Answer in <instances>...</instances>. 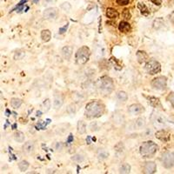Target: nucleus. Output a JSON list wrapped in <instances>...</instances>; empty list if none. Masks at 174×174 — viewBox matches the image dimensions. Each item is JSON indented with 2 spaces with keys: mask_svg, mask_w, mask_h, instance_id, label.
Instances as JSON below:
<instances>
[{
  "mask_svg": "<svg viewBox=\"0 0 174 174\" xmlns=\"http://www.w3.org/2000/svg\"><path fill=\"white\" fill-rule=\"evenodd\" d=\"M158 150V144L156 143H154L153 141L144 142L140 146V148H139L141 156L143 158H152Z\"/></svg>",
  "mask_w": 174,
  "mask_h": 174,
  "instance_id": "3",
  "label": "nucleus"
},
{
  "mask_svg": "<svg viewBox=\"0 0 174 174\" xmlns=\"http://www.w3.org/2000/svg\"><path fill=\"white\" fill-rule=\"evenodd\" d=\"M109 157V152L105 149H100L98 152V158L99 160H105Z\"/></svg>",
  "mask_w": 174,
  "mask_h": 174,
  "instance_id": "27",
  "label": "nucleus"
},
{
  "mask_svg": "<svg viewBox=\"0 0 174 174\" xmlns=\"http://www.w3.org/2000/svg\"><path fill=\"white\" fill-rule=\"evenodd\" d=\"M167 80L164 76H159L155 78L152 81V86L156 90H165L166 88Z\"/></svg>",
  "mask_w": 174,
  "mask_h": 174,
  "instance_id": "8",
  "label": "nucleus"
},
{
  "mask_svg": "<svg viewBox=\"0 0 174 174\" xmlns=\"http://www.w3.org/2000/svg\"><path fill=\"white\" fill-rule=\"evenodd\" d=\"M67 28H68V24H66L65 26H63V27L59 28V34H64V33H65V32L67 31Z\"/></svg>",
  "mask_w": 174,
  "mask_h": 174,
  "instance_id": "39",
  "label": "nucleus"
},
{
  "mask_svg": "<svg viewBox=\"0 0 174 174\" xmlns=\"http://www.w3.org/2000/svg\"><path fill=\"white\" fill-rule=\"evenodd\" d=\"M14 139L18 143H23L24 141V135L21 132H16L14 133Z\"/></svg>",
  "mask_w": 174,
  "mask_h": 174,
  "instance_id": "28",
  "label": "nucleus"
},
{
  "mask_svg": "<svg viewBox=\"0 0 174 174\" xmlns=\"http://www.w3.org/2000/svg\"><path fill=\"white\" fill-rule=\"evenodd\" d=\"M157 138L161 140L162 142H168L170 140V134L165 130H159L155 133Z\"/></svg>",
  "mask_w": 174,
  "mask_h": 174,
  "instance_id": "14",
  "label": "nucleus"
},
{
  "mask_svg": "<svg viewBox=\"0 0 174 174\" xmlns=\"http://www.w3.org/2000/svg\"><path fill=\"white\" fill-rule=\"evenodd\" d=\"M45 5H51V4H54L56 3V0H44Z\"/></svg>",
  "mask_w": 174,
  "mask_h": 174,
  "instance_id": "41",
  "label": "nucleus"
},
{
  "mask_svg": "<svg viewBox=\"0 0 174 174\" xmlns=\"http://www.w3.org/2000/svg\"><path fill=\"white\" fill-rule=\"evenodd\" d=\"M146 125V121L144 118H138L136 120L132 121V129L133 130H142Z\"/></svg>",
  "mask_w": 174,
  "mask_h": 174,
  "instance_id": "13",
  "label": "nucleus"
},
{
  "mask_svg": "<svg viewBox=\"0 0 174 174\" xmlns=\"http://www.w3.org/2000/svg\"><path fill=\"white\" fill-rule=\"evenodd\" d=\"M33 2H34V3H38V0H33Z\"/></svg>",
  "mask_w": 174,
  "mask_h": 174,
  "instance_id": "45",
  "label": "nucleus"
},
{
  "mask_svg": "<svg viewBox=\"0 0 174 174\" xmlns=\"http://www.w3.org/2000/svg\"><path fill=\"white\" fill-rule=\"evenodd\" d=\"M119 30L121 32H128L131 30V25L129 23H127L125 21H122V22H120V24L119 25Z\"/></svg>",
  "mask_w": 174,
  "mask_h": 174,
  "instance_id": "20",
  "label": "nucleus"
},
{
  "mask_svg": "<svg viewBox=\"0 0 174 174\" xmlns=\"http://www.w3.org/2000/svg\"><path fill=\"white\" fill-rule=\"evenodd\" d=\"M168 98H169V101H170L171 105H172V107L174 108V92L171 93Z\"/></svg>",
  "mask_w": 174,
  "mask_h": 174,
  "instance_id": "40",
  "label": "nucleus"
},
{
  "mask_svg": "<svg viewBox=\"0 0 174 174\" xmlns=\"http://www.w3.org/2000/svg\"><path fill=\"white\" fill-rule=\"evenodd\" d=\"M151 121L156 129H163L166 125V119L162 114L158 111H153L151 116Z\"/></svg>",
  "mask_w": 174,
  "mask_h": 174,
  "instance_id": "5",
  "label": "nucleus"
},
{
  "mask_svg": "<svg viewBox=\"0 0 174 174\" xmlns=\"http://www.w3.org/2000/svg\"><path fill=\"white\" fill-rule=\"evenodd\" d=\"M41 38L44 42H48L51 38V33L49 30H43L41 32Z\"/></svg>",
  "mask_w": 174,
  "mask_h": 174,
  "instance_id": "25",
  "label": "nucleus"
},
{
  "mask_svg": "<svg viewBox=\"0 0 174 174\" xmlns=\"http://www.w3.org/2000/svg\"><path fill=\"white\" fill-rule=\"evenodd\" d=\"M61 8L65 11H66V12H69L70 11V10H71V5L69 4V3H64V4H62L61 5Z\"/></svg>",
  "mask_w": 174,
  "mask_h": 174,
  "instance_id": "35",
  "label": "nucleus"
},
{
  "mask_svg": "<svg viewBox=\"0 0 174 174\" xmlns=\"http://www.w3.org/2000/svg\"><path fill=\"white\" fill-rule=\"evenodd\" d=\"M116 98H117V99L120 102H125L128 98V95L125 92L119 91L117 92V94H116Z\"/></svg>",
  "mask_w": 174,
  "mask_h": 174,
  "instance_id": "24",
  "label": "nucleus"
},
{
  "mask_svg": "<svg viewBox=\"0 0 174 174\" xmlns=\"http://www.w3.org/2000/svg\"><path fill=\"white\" fill-rule=\"evenodd\" d=\"M161 161L164 167L167 169H171L174 167V152H165L162 155Z\"/></svg>",
  "mask_w": 174,
  "mask_h": 174,
  "instance_id": "7",
  "label": "nucleus"
},
{
  "mask_svg": "<svg viewBox=\"0 0 174 174\" xmlns=\"http://www.w3.org/2000/svg\"><path fill=\"white\" fill-rule=\"evenodd\" d=\"M144 70L146 71L147 73L151 74V75H154L158 73L161 71V65L160 64L156 61V60H150L148 61L146 65H144Z\"/></svg>",
  "mask_w": 174,
  "mask_h": 174,
  "instance_id": "6",
  "label": "nucleus"
},
{
  "mask_svg": "<svg viewBox=\"0 0 174 174\" xmlns=\"http://www.w3.org/2000/svg\"><path fill=\"white\" fill-rule=\"evenodd\" d=\"M97 88L100 93L104 95H109L114 89V84L112 79L107 76L102 77L97 83Z\"/></svg>",
  "mask_w": 174,
  "mask_h": 174,
  "instance_id": "2",
  "label": "nucleus"
},
{
  "mask_svg": "<svg viewBox=\"0 0 174 174\" xmlns=\"http://www.w3.org/2000/svg\"><path fill=\"white\" fill-rule=\"evenodd\" d=\"M59 11L56 8H48L44 11V18L46 20H53L57 18Z\"/></svg>",
  "mask_w": 174,
  "mask_h": 174,
  "instance_id": "10",
  "label": "nucleus"
},
{
  "mask_svg": "<svg viewBox=\"0 0 174 174\" xmlns=\"http://www.w3.org/2000/svg\"><path fill=\"white\" fill-rule=\"evenodd\" d=\"M136 56H137V59H138V62L139 64H142L144 62H146V59H148V55L146 51H138L137 53H136Z\"/></svg>",
  "mask_w": 174,
  "mask_h": 174,
  "instance_id": "18",
  "label": "nucleus"
},
{
  "mask_svg": "<svg viewBox=\"0 0 174 174\" xmlns=\"http://www.w3.org/2000/svg\"><path fill=\"white\" fill-rule=\"evenodd\" d=\"M72 141H73V136H72V134H70L69 137H68V138H67V143L71 144Z\"/></svg>",
  "mask_w": 174,
  "mask_h": 174,
  "instance_id": "42",
  "label": "nucleus"
},
{
  "mask_svg": "<svg viewBox=\"0 0 174 174\" xmlns=\"http://www.w3.org/2000/svg\"><path fill=\"white\" fill-rule=\"evenodd\" d=\"M51 106V100H50L49 98L45 99V100L43 102V104H42V109H43V111H45V112L50 110Z\"/></svg>",
  "mask_w": 174,
  "mask_h": 174,
  "instance_id": "31",
  "label": "nucleus"
},
{
  "mask_svg": "<svg viewBox=\"0 0 174 174\" xmlns=\"http://www.w3.org/2000/svg\"><path fill=\"white\" fill-rule=\"evenodd\" d=\"M115 149V152H116V155H117V157H122L125 153V146L124 144L122 142H119V144H117L114 147Z\"/></svg>",
  "mask_w": 174,
  "mask_h": 174,
  "instance_id": "17",
  "label": "nucleus"
},
{
  "mask_svg": "<svg viewBox=\"0 0 174 174\" xmlns=\"http://www.w3.org/2000/svg\"><path fill=\"white\" fill-rule=\"evenodd\" d=\"M66 111H67V112H68L69 115H71V116L73 115V116H74V114L76 113V106H75V105L71 104V105L67 107Z\"/></svg>",
  "mask_w": 174,
  "mask_h": 174,
  "instance_id": "32",
  "label": "nucleus"
},
{
  "mask_svg": "<svg viewBox=\"0 0 174 174\" xmlns=\"http://www.w3.org/2000/svg\"><path fill=\"white\" fill-rule=\"evenodd\" d=\"M90 49L87 46H82L80 47L75 55V59H76V62L78 65H84L85 63L88 62L89 57H90Z\"/></svg>",
  "mask_w": 174,
  "mask_h": 174,
  "instance_id": "4",
  "label": "nucleus"
},
{
  "mask_svg": "<svg viewBox=\"0 0 174 174\" xmlns=\"http://www.w3.org/2000/svg\"><path fill=\"white\" fill-rule=\"evenodd\" d=\"M24 153L29 155V154H32L33 153L34 150H35V144L33 141H28L26 143H24V144L22 147Z\"/></svg>",
  "mask_w": 174,
  "mask_h": 174,
  "instance_id": "11",
  "label": "nucleus"
},
{
  "mask_svg": "<svg viewBox=\"0 0 174 174\" xmlns=\"http://www.w3.org/2000/svg\"><path fill=\"white\" fill-rule=\"evenodd\" d=\"M86 142H87V144H91V137H90V136L87 137V138H86Z\"/></svg>",
  "mask_w": 174,
  "mask_h": 174,
  "instance_id": "43",
  "label": "nucleus"
},
{
  "mask_svg": "<svg viewBox=\"0 0 174 174\" xmlns=\"http://www.w3.org/2000/svg\"><path fill=\"white\" fill-rule=\"evenodd\" d=\"M124 120H125V118L123 114L119 113V112H115L114 115H113V121L114 123L118 124V125H120V124H123L124 123Z\"/></svg>",
  "mask_w": 174,
  "mask_h": 174,
  "instance_id": "21",
  "label": "nucleus"
},
{
  "mask_svg": "<svg viewBox=\"0 0 174 174\" xmlns=\"http://www.w3.org/2000/svg\"><path fill=\"white\" fill-rule=\"evenodd\" d=\"M90 129H91L92 132L98 131V130H99V126H98V125L97 122H92V123H91V125H90Z\"/></svg>",
  "mask_w": 174,
  "mask_h": 174,
  "instance_id": "36",
  "label": "nucleus"
},
{
  "mask_svg": "<svg viewBox=\"0 0 174 174\" xmlns=\"http://www.w3.org/2000/svg\"><path fill=\"white\" fill-rule=\"evenodd\" d=\"M116 2L119 5H126L129 4L130 0H116Z\"/></svg>",
  "mask_w": 174,
  "mask_h": 174,
  "instance_id": "37",
  "label": "nucleus"
},
{
  "mask_svg": "<svg viewBox=\"0 0 174 174\" xmlns=\"http://www.w3.org/2000/svg\"><path fill=\"white\" fill-rule=\"evenodd\" d=\"M119 12L116 11L115 9L112 8H108L106 10V17L111 18V19H116L119 18Z\"/></svg>",
  "mask_w": 174,
  "mask_h": 174,
  "instance_id": "19",
  "label": "nucleus"
},
{
  "mask_svg": "<svg viewBox=\"0 0 174 174\" xmlns=\"http://www.w3.org/2000/svg\"><path fill=\"white\" fill-rule=\"evenodd\" d=\"M146 98L148 99V102L149 104L154 107V108H158L159 106H161V104H160V101L158 98H155V97H146Z\"/></svg>",
  "mask_w": 174,
  "mask_h": 174,
  "instance_id": "22",
  "label": "nucleus"
},
{
  "mask_svg": "<svg viewBox=\"0 0 174 174\" xmlns=\"http://www.w3.org/2000/svg\"><path fill=\"white\" fill-rule=\"evenodd\" d=\"M123 16H124V18H125V19H130V18H131V14H130V12H129V10H127V9L124 10V11H123Z\"/></svg>",
  "mask_w": 174,
  "mask_h": 174,
  "instance_id": "38",
  "label": "nucleus"
},
{
  "mask_svg": "<svg viewBox=\"0 0 174 174\" xmlns=\"http://www.w3.org/2000/svg\"><path fill=\"white\" fill-rule=\"evenodd\" d=\"M157 171V165L154 162H146L144 166V172L146 174H152L155 173Z\"/></svg>",
  "mask_w": 174,
  "mask_h": 174,
  "instance_id": "12",
  "label": "nucleus"
},
{
  "mask_svg": "<svg viewBox=\"0 0 174 174\" xmlns=\"http://www.w3.org/2000/svg\"><path fill=\"white\" fill-rule=\"evenodd\" d=\"M37 114H38V116H41V115H40V114H41V112H40V111H38V113H37Z\"/></svg>",
  "mask_w": 174,
  "mask_h": 174,
  "instance_id": "44",
  "label": "nucleus"
},
{
  "mask_svg": "<svg viewBox=\"0 0 174 174\" xmlns=\"http://www.w3.org/2000/svg\"><path fill=\"white\" fill-rule=\"evenodd\" d=\"M77 129H78V132L79 134L85 133V132H86V124H85V122L83 121V120H79L78 122Z\"/></svg>",
  "mask_w": 174,
  "mask_h": 174,
  "instance_id": "23",
  "label": "nucleus"
},
{
  "mask_svg": "<svg viewBox=\"0 0 174 174\" xmlns=\"http://www.w3.org/2000/svg\"><path fill=\"white\" fill-rule=\"evenodd\" d=\"M71 160L76 162V163H81L84 161V157L83 155H80V154H76L74 156H72L71 158Z\"/></svg>",
  "mask_w": 174,
  "mask_h": 174,
  "instance_id": "33",
  "label": "nucleus"
},
{
  "mask_svg": "<svg viewBox=\"0 0 174 174\" xmlns=\"http://www.w3.org/2000/svg\"><path fill=\"white\" fill-rule=\"evenodd\" d=\"M21 105H22V100H21V99L16 98H11V105L14 109L19 108Z\"/></svg>",
  "mask_w": 174,
  "mask_h": 174,
  "instance_id": "29",
  "label": "nucleus"
},
{
  "mask_svg": "<svg viewBox=\"0 0 174 174\" xmlns=\"http://www.w3.org/2000/svg\"><path fill=\"white\" fill-rule=\"evenodd\" d=\"M104 111H105L104 104L98 100H93L86 105L84 115L88 119H97L101 117Z\"/></svg>",
  "mask_w": 174,
  "mask_h": 174,
  "instance_id": "1",
  "label": "nucleus"
},
{
  "mask_svg": "<svg viewBox=\"0 0 174 174\" xmlns=\"http://www.w3.org/2000/svg\"><path fill=\"white\" fill-rule=\"evenodd\" d=\"M131 172V165L127 163H124L119 167V173L122 174H127Z\"/></svg>",
  "mask_w": 174,
  "mask_h": 174,
  "instance_id": "26",
  "label": "nucleus"
},
{
  "mask_svg": "<svg viewBox=\"0 0 174 174\" xmlns=\"http://www.w3.org/2000/svg\"><path fill=\"white\" fill-rule=\"evenodd\" d=\"M29 163L27 162V161H25V160H23V161H21L19 164H18V168H19V170L22 171V172H24V171H27V169L29 168Z\"/></svg>",
  "mask_w": 174,
  "mask_h": 174,
  "instance_id": "30",
  "label": "nucleus"
},
{
  "mask_svg": "<svg viewBox=\"0 0 174 174\" xmlns=\"http://www.w3.org/2000/svg\"><path fill=\"white\" fill-rule=\"evenodd\" d=\"M144 111V107L141 105L140 104H133L128 107V112L133 116L139 115L143 113Z\"/></svg>",
  "mask_w": 174,
  "mask_h": 174,
  "instance_id": "9",
  "label": "nucleus"
},
{
  "mask_svg": "<svg viewBox=\"0 0 174 174\" xmlns=\"http://www.w3.org/2000/svg\"><path fill=\"white\" fill-rule=\"evenodd\" d=\"M28 1V0H21V1L18 4V6L16 7V9L14 11H20L24 9V4Z\"/></svg>",
  "mask_w": 174,
  "mask_h": 174,
  "instance_id": "34",
  "label": "nucleus"
},
{
  "mask_svg": "<svg viewBox=\"0 0 174 174\" xmlns=\"http://www.w3.org/2000/svg\"><path fill=\"white\" fill-rule=\"evenodd\" d=\"M63 103H64V99L62 98L61 95H55L54 97V99H53V107L56 109V110H59L62 107L63 105Z\"/></svg>",
  "mask_w": 174,
  "mask_h": 174,
  "instance_id": "16",
  "label": "nucleus"
},
{
  "mask_svg": "<svg viewBox=\"0 0 174 174\" xmlns=\"http://www.w3.org/2000/svg\"><path fill=\"white\" fill-rule=\"evenodd\" d=\"M62 56L64 57V59L68 60L71 59V57L72 55V52H73V48L71 46H69V45H66L65 47L62 48Z\"/></svg>",
  "mask_w": 174,
  "mask_h": 174,
  "instance_id": "15",
  "label": "nucleus"
}]
</instances>
